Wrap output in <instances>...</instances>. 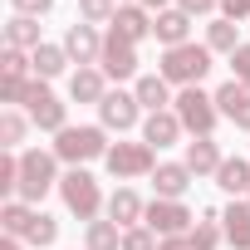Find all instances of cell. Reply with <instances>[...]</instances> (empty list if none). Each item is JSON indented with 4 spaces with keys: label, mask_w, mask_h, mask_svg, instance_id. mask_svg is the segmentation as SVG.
Listing matches in <instances>:
<instances>
[{
    "label": "cell",
    "mask_w": 250,
    "mask_h": 250,
    "mask_svg": "<svg viewBox=\"0 0 250 250\" xmlns=\"http://www.w3.org/2000/svg\"><path fill=\"white\" fill-rule=\"evenodd\" d=\"M138 118H143V103H138V93L108 88V98L98 103V128H108V133H128V128H138Z\"/></svg>",
    "instance_id": "obj_9"
},
{
    "label": "cell",
    "mask_w": 250,
    "mask_h": 250,
    "mask_svg": "<svg viewBox=\"0 0 250 250\" xmlns=\"http://www.w3.org/2000/svg\"><path fill=\"white\" fill-rule=\"evenodd\" d=\"M103 79H108V74H103L98 64L74 69V79H69V98H74V103H93V108H98V103L108 98V83H103Z\"/></svg>",
    "instance_id": "obj_17"
},
{
    "label": "cell",
    "mask_w": 250,
    "mask_h": 250,
    "mask_svg": "<svg viewBox=\"0 0 250 250\" xmlns=\"http://www.w3.org/2000/svg\"><path fill=\"white\" fill-rule=\"evenodd\" d=\"M216 108H221V118H230L235 128L250 133V88H245L240 79H226V83L216 88Z\"/></svg>",
    "instance_id": "obj_12"
},
{
    "label": "cell",
    "mask_w": 250,
    "mask_h": 250,
    "mask_svg": "<svg viewBox=\"0 0 250 250\" xmlns=\"http://www.w3.org/2000/svg\"><path fill=\"white\" fill-rule=\"evenodd\" d=\"M172 108H177V118H182V128H187L191 138H211V133H216V123H221V108H216V93H206L201 83H196V88H182Z\"/></svg>",
    "instance_id": "obj_3"
},
{
    "label": "cell",
    "mask_w": 250,
    "mask_h": 250,
    "mask_svg": "<svg viewBox=\"0 0 250 250\" xmlns=\"http://www.w3.org/2000/svg\"><path fill=\"white\" fill-rule=\"evenodd\" d=\"M187 128H182V118H177V108H162V113H147V123H143V143L147 147H172L177 138H182Z\"/></svg>",
    "instance_id": "obj_15"
},
{
    "label": "cell",
    "mask_w": 250,
    "mask_h": 250,
    "mask_svg": "<svg viewBox=\"0 0 250 250\" xmlns=\"http://www.w3.org/2000/svg\"><path fill=\"white\" fill-rule=\"evenodd\" d=\"M25 128H30V118H25V113H15V108H5V113H0V147L15 152V147L25 143Z\"/></svg>",
    "instance_id": "obj_29"
},
{
    "label": "cell",
    "mask_w": 250,
    "mask_h": 250,
    "mask_svg": "<svg viewBox=\"0 0 250 250\" xmlns=\"http://www.w3.org/2000/svg\"><path fill=\"white\" fill-rule=\"evenodd\" d=\"M221 15L226 20H250V0H221Z\"/></svg>",
    "instance_id": "obj_39"
},
{
    "label": "cell",
    "mask_w": 250,
    "mask_h": 250,
    "mask_svg": "<svg viewBox=\"0 0 250 250\" xmlns=\"http://www.w3.org/2000/svg\"><path fill=\"white\" fill-rule=\"evenodd\" d=\"M103 162H108V172H113L118 182L152 177V172H157V147H147V143H113Z\"/></svg>",
    "instance_id": "obj_7"
},
{
    "label": "cell",
    "mask_w": 250,
    "mask_h": 250,
    "mask_svg": "<svg viewBox=\"0 0 250 250\" xmlns=\"http://www.w3.org/2000/svg\"><path fill=\"white\" fill-rule=\"evenodd\" d=\"M0 191H5V196L20 191V152H5V157H0Z\"/></svg>",
    "instance_id": "obj_33"
},
{
    "label": "cell",
    "mask_w": 250,
    "mask_h": 250,
    "mask_svg": "<svg viewBox=\"0 0 250 250\" xmlns=\"http://www.w3.org/2000/svg\"><path fill=\"white\" fill-rule=\"evenodd\" d=\"M143 10H152V15H162V10H172V0H138Z\"/></svg>",
    "instance_id": "obj_41"
},
{
    "label": "cell",
    "mask_w": 250,
    "mask_h": 250,
    "mask_svg": "<svg viewBox=\"0 0 250 250\" xmlns=\"http://www.w3.org/2000/svg\"><path fill=\"white\" fill-rule=\"evenodd\" d=\"M25 113H30L35 128H44V133H54V138L69 128V108L49 93V83H44V79H30V88H25Z\"/></svg>",
    "instance_id": "obj_6"
},
{
    "label": "cell",
    "mask_w": 250,
    "mask_h": 250,
    "mask_svg": "<svg viewBox=\"0 0 250 250\" xmlns=\"http://www.w3.org/2000/svg\"><path fill=\"white\" fill-rule=\"evenodd\" d=\"M49 187H59V157L40 152V147L20 152V191H15V201H40Z\"/></svg>",
    "instance_id": "obj_4"
},
{
    "label": "cell",
    "mask_w": 250,
    "mask_h": 250,
    "mask_svg": "<svg viewBox=\"0 0 250 250\" xmlns=\"http://www.w3.org/2000/svg\"><path fill=\"white\" fill-rule=\"evenodd\" d=\"M245 201H250V196H245Z\"/></svg>",
    "instance_id": "obj_45"
},
{
    "label": "cell",
    "mask_w": 250,
    "mask_h": 250,
    "mask_svg": "<svg viewBox=\"0 0 250 250\" xmlns=\"http://www.w3.org/2000/svg\"><path fill=\"white\" fill-rule=\"evenodd\" d=\"M245 88H250V83H245Z\"/></svg>",
    "instance_id": "obj_44"
},
{
    "label": "cell",
    "mask_w": 250,
    "mask_h": 250,
    "mask_svg": "<svg viewBox=\"0 0 250 250\" xmlns=\"http://www.w3.org/2000/svg\"><path fill=\"white\" fill-rule=\"evenodd\" d=\"M59 240V221L54 216H44V211H35V221H30V230H25V245H54Z\"/></svg>",
    "instance_id": "obj_30"
},
{
    "label": "cell",
    "mask_w": 250,
    "mask_h": 250,
    "mask_svg": "<svg viewBox=\"0 0 250 250\" xmlns=\"http://www.w3.org/2000/svg\"><path fill=\"white\" fill-rule=\"evenodd\" d=\"M177 10H187V15L196 20V15H211V10H221V0H177Z\"/></svg>",
    "instance_id": "obj_38"
},
{
    "label": "cell",
    "mask_w": 250,
    "mask_h": 250,
    "mask_svg": "<svg viewBox=\"0 0 250 250\" xmlns=\"http://www.w3.org/2000/svg\"><path fill=\"white\" fill-rule=\"evenodd\" d=\"M230 79H240V83H250V44H240V49L230 54Z\"/></svg>",
    "instance_id": "obj_36"
},
{
    "label": "cell",
    "mask_w": 250,
    "mask_h": 250,
    "mask_svg": "<svg viewBox=\"0 0 250 250\" xmlns=\"http://www.w3.org/2000/svg\"><path fill=\"white\" fill-rule=\"evenodd\" d=\"M133 93H138V103H143L147 113H162V108L177 103V98H172V83H167L162 74H143V79L133 83Z\"/></svg>",
    "instance_id": "obj_20"
},
{
    "label": "cell",
    "mask_w": 250,
    "mask_h": 250,
    "mask_svg": "<svg viewBox=\"0 0 250 250\" xmlns=\"http://www.w3.org/2000/svg\"><path fill=\"white\" fill-rule=\"evenodd\" d=\"M59 196H64V206H69L79 221H98V211H103L98 177H93V172H83V167H69V172L59 177Z\"/></svg>",
    "instance_id": "obj_5"
},
{
    "label": "cell",
    "mask_w": 250,
    "mask_h": 250,
    "mask_svg": "<svg viewBox=\"0 0 250 250\" xmlns=\"http://www.w3.org/2000/svg\"><path fill=\"white\" fill-rule=\"evenodd\" d=\"M157 250H191V235H167L157 240Z\"/></svg>",
    "instance_id": "obj_40"
},
{
    "label": "cell",
    "mask_w": 250,
    "mask_h": 250,
    "mask_svg": "<svg viewBox=\"0 0 250 250\" xmlns=\"http://www.w3.org/2000/svg\"><path fill=\"white\" fill-rule=\"evenodd\" d=\"M216 187H221L230 201L250 196V162H245V157H226V162H221V172H216Z\"/></svg>",
    "instance_id": "obj_22"
},
{
    "label": "cell",
    "mask_w": 250,
    "mask_h": 250,
    "mask_svg": "<svg viewBox=\"0 0 250 250\" xmlns=\"http://www.w3.org/2000/svg\"><path fill=\"white\" fill-rule=\"evenodd\" d=\"M113 35H123L128 44H143V40L152 35V10H143V5H118V15H113Z\"/></svg>",
    "instance_id": "obj_18"
},
{
    "label": "cell",
    "mask_w": 250,
    "mask_h": 250,
    "mask_svg": "<svg viewBox=\"0 0 250 250\" xmlns=\"http://www.w3.org/2000/svg\"><path fill=\"white\" fill-rule=\"evenodd\" d=\"M98 69L108 74V79H133L138 74V44H128V40H123V35H103V59H98Z\"/></svg>",
    "instance_id": "obj_10"
},
{
    "label": "cell",
    "mask_w": 250,
    "mask_h": 250,
    "mask_svg": "<svg viewBox=\"0 0 250 250\" xmlns=\"http://www.w3.org/2000/svg\"><path fill=\"white\" fill-rule=\"evenodd\" d=\"M152 187H157L162 201H182V196L191 191V167H187V162H157Z\"/></svg>",
    "instance_id": "obj_13"
},
{
    "label": "cell",
    "mask_w": 250,
    "mask_h": 250,
    "mask_svg": "<svg viewBox=\"0 0 250 250\" xmlns=\"http://www.w3.org/2000/svg\"><path fill=\"white\" fill-rule=\"evenodd\" d=\"M221 226H226V245L230 250H250V201H230L221 211Z\"/></svg>",
    "instance_id": "obj_19"
},
{
    "label": "cell",
    "mask_w": 250,
    "mask_h": 250,
    "mask_svg": "<svg viewBox=\"0 0 250 250\" xmlns=\"http://www.w3.org/2000/svg\"><path fill=\"white\" fill-rule=\"evenodd\" d=\"M83 250H123V226L118 221H88V245Z\"/></svg>",
    "instance_id": "obj_28"
},
{
    "label": "cell",
    "mask_w": 250,
    "mask_h": 250,
    "mask_svg": "<svg viewBox=\"0 0 250 250\" xmlns=\"http://www.w3.org/2000/svg\"><path fill=\"white\" fill-rule=\"evenodd\" d=\"M30 59H35V79H44V83H49V79H59V74H64V64H74V59L64 54V44H40Z\"/></svg>",
    "instance_id": "obj_26"
},
{
    "label": "cell",
    "mask_w": 250,
    "mask_h": 250,
    "mask_svg": "<svg viewBox=\"0 0 250 250\" xmlns=\"http://www.w3.org/2000/svg\"><path fill=\"white\" fill-rule=\"evenodd\" d=\"M30 221H35V206L30 201H5V206H0V226H5V235H20L25 240Z\"/></svg>",
    "instance_id": "obj_27"
},
{
    "label": "cell",
    "mask_w": 250,
    "mask_h": 250,
    "mask_svg": "<svg viewBox=\"0 0 250 250\" xmlns=\"http://www.w3.org/2000/svg\"><path fill=\"white\" fill-rule=\"evenodd\" d=\"M143 226L157 235V240H167V235H191V226H196V216L187 211V201H147V216H143Z\"/></svg>",
    "instance_id": "obj_8"
},
{
    "label": "cell",
    "mask_w": 250,
    "mask_h": 250,
    "mask_svg": "<svg viewBox=\"0 0 250 250\" xmlns=\"http://www.w3.org/2000/svg\"><path fill=\"white\" fill-rule=\"evenodd\" d=\"M167 83H177V88H196L206 74H211V49L206 44H177V49H167L162 54V69H157Z\"/></svg>",
    "instance_id": "obj_2"
},
{
    "label": "cell",
    "mask_w": 250,
    "mask_h": 250,
    "mask_svg": "<svg viewBox=\"0 0 250 250\" xmlns=\"http://www.w3.org/2000/svg\"><path fill=\"white\" fill-rule=\"evenodd\" d=\"M221 240H226L221 211H201V221L191 226V250H221Z\"/></svg>",
    "instance_id": "obj_25"
},
{
    "label": "cell",
    "mask_w": 250,
    "mask_h": 250,
    "mask_svg": "<svg viewBox=\"0 0 250 250\" xmlns=\"http://www.w3.org/2000/svg\"><path fill=\"white\" fill-rule=\"evenodd\" d=\"M221 147H216V138H196V143H187V167H191V177H216L221 172Z\"/></svg>",
    "instance_id": "obj_21"
},
{
    "label": "cell",
    "mask_w": 250,
    "mask_h": 250,
    "mask_svg": "<svg viewBox=\"0 0 250 250\" xmlns=\"http://www.w3.org/2000/svg\"><path fill=\"white\" fill-rule=\"evenodd\" d=\"M30 79H0V103H25Z\"/></svg>",
    "instance_id": "obj_35"
},
{
    "label": "cell",
    "mask_w": 250,
    "mask_h": 250,
    "mask_svg": "<svg viewBox=\"0 0 250 250\" xmlns=\"http://www.w3.org/2000/svg\"><path fill=\"white\" fill-rule=\"evenodd\" d=\"M118 5H138V0H118Z\"/></svg>",
    "instance_id": "obj_43"
},
{
    "label": "cell",
    "mask_w": 250,
    "mask_h": 250,
    "mask_svg": "<svg viewBox=\"0 0 250 250\" xmlns=\"http://www.w3.org/2000/svg\"><path fill=\"white\" fill-rule=\"evenodd\" d=\"M206 49H211V54H235V49H240V25L226 20V15H216V20L206 25Z\"/></svg>",
    "instance_id": "obj_24"
},
{
    "label": "cell",
    "mask_w": 250,
    "mask_h": 250,
    "mask_svg": "<svg viewBox=\"0 0 250 250\" xmlns=\"http://www.w3.org/2000/svg\"><path fill=\"white\" fill-rule=\"evenodd\" d=\"M10 5H15V15L40 20V15H49V10H54V0H10Z\"/></svg>",
    "instance_id": "obj_37"
},
{
    "label": "cell",
    "mask_w": 250,
    "mask_h": 250,
    "mask_svg": "<svg viewBox=\"0 0 250 250\" xmlns=\"http://www.w3.org/2000/svg\"><path fill=\"white\" fill-rule=\"evenodd\" d=\"M152 35L167 44V49H177V44H191V15L187 10H162V15H152Z\"/></svg>",
    "instance_id": "obj_16"
},
{
    "label": "cell",
    "mask_w": 250,
    "mask_h": 250,
    "mask_svg": "<svg viewBox=\"0 0 250 250\" xmlns=\"http://www.w3.org/2000/svg\"><path fill=\"white\" fill-rule=\"evenodd\" d=\"M0 250H25V240H20V235H5V240H0Z\"/></svg>",
    "instance_id": "obj_42"
},
{
    "label": "cell",
    "mask_w": 250,
    "mask_h": 250,
    "mask_svg": "<svg viewBox=\"0 0 250 250\" xmlns=\"http://www.w3.org/2000/svg\"><path fill=\"white\" fill-rule=\"evenodd\" d=\"M143 216H147V201L133 191V187H118L113 196H108V221H118L123 230H133V226H143Z\"/></svg>",
    "instance_id": "obj_14"
},
{
    "label": "cell",
    "mask_w": 250,
    "mask_h": 250,
    "mask_svg": "<svg viewBox=\"0 0 250 250\" xmlns=\"http://www.w3.org/2000/svg\"><path fill=\"white\" fill-rule=\"evenodd\" d=\"M123 250H157V235L147 226H133V230H123Z\"/></svg>",
    "instance_id": "obj_34"
},
{
    "label": "cell",
    "mask_w": 250,
    "mask_h": 250,
    "mask_svg": "<svg viewBox=\"0 0 250 250\" xmlns=\"http://www.w3.org/2000/svg\"><path fill=\"white\" fill-rule=\"evenodd\" d=\"M108 128H93V123H83V128H64L59 138H54V157L59 162H69V167H83V162H93V157H108Z\"/></svg>",
    "instance_id": "obj_1"
},
{
    "label": "cell",
    "mask_w": 250,
    "mask_h": 250,
    "mask_svg": "<svg viewBox=\"0 0 250 250\" xmlns=\"http://www.w3.org/2000/svg\"><path fill=\"white\" fill-rule=\"evenodd\" d=\"M35 74V59L25 49H5L0 54V79H30Z\"/></svg>",
    "instance_id": "obj_32"
},
{
    "label": "cell",
    "mask_w": 250,
    "mask_h": 250,
    "mask_svg": "<svg viewBox=\"0 0 250 250\" xmlns=\"http://www.w3.org/2000/svg\"><path fill=\"white\" fill-rule=\"evenodd\" d=\"M118 0H79V20L83 25H113Z\"/></svg>",
    "instance_id": "obj_31"
},
{
    "label": "cell",
    "mask_w": 250,
    "mask_h": 250,
    "mask_svg": "<svg viewBox=\"0 0 250 250\" xmlns=\"http://www.w3.org/2000/svg\"><path fill=\"white\" fill-rule=\"evenodd\" d=\"M64 54H69L79 69H88V64L103 59V35H98L93 25H69V35H64Z\"/></svg>",
    "instance_id": "obj_11"
},
{
    "label": "cell",
    "mask_w": 250,
    "mask_h": 250,
    "mask_svg": "<svg viewBox=\"0 0 250 250\" xmlns=\"http://www.w3.org/2000/svg\"><path fill=\"white\" fill-rule=\"evenodd\" d=\"M44 40H40V20H30V15H15L10 25H5V49H25V54H35Z\"/></svg>",
    "instance_id": "obj_23"
}]
</instances>
